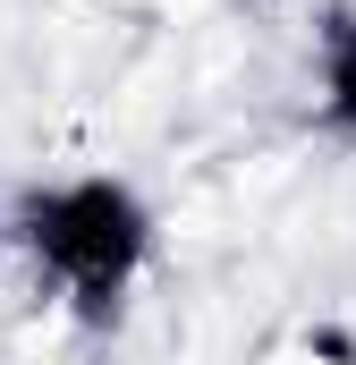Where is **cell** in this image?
Returning a JSON list of instances; mask_svg holds the SVG:
<instances>
[{"mask_svg":"<svg viewBox=\"0 0 356 365\" xmlns=\"http://www.w3.org/2000/svg\"><path fill=\"white\" fill-rule=\"evenodd\" d=\"M17 230L34 247V264L77 297L85 323H110L127 280L145 272L153 247V212L136 204V187L119 179H68V187H34L17 204Z\"/></svg>","mask_w":356,"mask_h":365,"instance_id":"6da1fadb","label":"cell"},{"mask_svg":"<svg viewBox=\"0 0 356 365\" xmlns=\"http://www.w3.org/2000/svg\"><path fill=\"white\" fill-rule=\"evenodd\" d=\"M323 119L356 128V9H331L323 26Z\"/></svg>","mask_w":356,"mask_h":365,"instance_id":"7a4b0ae2","label":"cell"}]
</instances>
